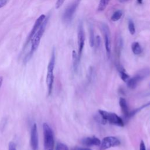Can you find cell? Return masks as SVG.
Wrapping results in <instances>:
<instances>
[{
    "instance_id": "1",
    "label": "cell",
    "mask_w": 150,
    "mask_h": 150,
    "mask_svg": "<svg viewBox=\"0 0 150 150\" xmlns=\"http://www.w3.org/2000/svg\"><path fill=\"white\" fill-rule=\"evenodd\" d=\"M48 20H49V18L46 17L45 19H44V21H43L42 23L41 24L40 26L39 27V28L38 29V30H37L36 33L34 35V36L32 38V39L30 40V42H31L30 50V52L25 56V57L23 59L24 62L26 63L28 61H29V60L32 56L35 51L38 47L39 43H40V39L44 33V32L46 29V27Z\"/></svg>"
},
{
    "instance_id": "2",
    "label": "cell",
    "mask_w": 150,
    "mask_h": 150,
    "mask_svg": "<svg viewBox=\"0 0 150 150\" xmlns=\"http://www.w3.org/2000/svg\"><path fill=\"white\" fill-rule=\"evenodd\" d=\"M55 50L54 49H53L50 59L49 60L48 66H47V72L46 75V84L47 86L48 95H50L53 89V85L54 82V75L53 70L55 65Z\"/></svg>"
},
{
    "instance_id": "3",
    "label": "cell",
    "mask_w": 150,
    "mask_h": 150,
    "mask_svg": "<svg viewBox=\"0 0 150 150\" xmlns=\"http://www.w3.org/2000/svg\"><path fill=\"white\" fill-rule=\"evenodd\" d=\"M150 74V70L148 68H145L139 70L133 77L129 78L126 83L127 86L131 89L135 88L138 84Z\"/></svg>"
},
{
    "instance_id": "4",
    "label": "cell",
    "mask_w": 150,
    "mask_h": 150,
    "mask_svg": "<svg viewBox=\"0 0 150 150\" xmlns=\"http://www.w3.org/2000/svg\"><path fill=\"white\" fill-rule=\"evenodd\" d=\"M43 131L44 136V147L45 150L53 149L54 145V139L52 129L47 123H43Z\"/></svg>"
},
{
    "instance_id": "5",
    "label": "cell",
    "mask_w": 150,
    "mask_h": 150,
    "mask_svg": "<svg viewBox=\"0 0 150 150\" xmlns=\"http://www.w3.org/2000/svg\"><path fill=\"white\" fill-rule=\"evenodd\" d=\"M81 1V0H73V1L67 6L62 15V20L64 23H69L71 21Z\"/></svg>"
},
{
    "instance_id": "6",
    "label": "cell",
    "mask_w": 150,
    "mask_h": 150,
    "mask_svg": "<svg viewBox=\"0 0 150 150\" xmlns=\"http://www.w3.org/2000/svg\"><path fill=\"white\" fill-rule=\"evenodd\" d=\"M98 113L106 121H108L113 125L119 127H123L124 125L123 120L115 113L110 112L101 110H98Z\"/></svg>"
},
{
    "instance_id": "7",
    "label": "cell",
    "mask_w": 150,
    "mask_h": 150,
    "mask_svg": "<svg viewBox=\"0 0 150 150\" xmlns=\"http://www.w3.org/2000/svg\"><path fill=\"white\" fill-rule=\"evenodd\" d=\"M101 29L103 32L104 45L106 50L107 54L108 57L111 55V38H110V30L107 24L103 23H101Z\"/></svg>"
},
{
    "instance_id": "8",
    "label": "cell",
    "mask_w": 150,
    "mask_h": 150,
    "mask_svg": "<svg viewBox=\"0 0 150 150\" xmlns=\"http://www.w3.org/2000/svg\"><path fill=\"white\" fill-rule=\"evenodd\" d=\"M77 42L79 46L78 57L80 60L81 54L84 46L85 42V33L83 28V25L81 22H79L77 28Z\"/></svg>"
},
{
    "instance_id": "9",
    "label": "cell",
    "mask_w": 150,
    "mask_h": 150,
    "mask_svg": "<svg viewBox=\"0 0 150 150\" xmlns=\"http://www.w3.org/2000/svg\"><path fill=\"white\" fill-rule=\"evenodd\" d=\"M120 141L115 137L108 136L104 138L100 144V150H105L120 145Z\"/></svg>"
},
{
    "instance_id": "10",
    "label": "cell",
    "mask_w": 150,
    "mask_h": 150,
    "mask_svg": "<svg viewBox=\"0 0 150 150\" xmlns=\"http://www.w3.org/2000/svg\"><path fill=\"white\" fill-rule=\"evenodd\" d=\"M46 18V16L45 15H41L36 21L34 25H33V27L31 30V32H30L29 35H28V38H27V39H26V41L25 43V46H24V48H26V46L28 45V44H29V42L31 40L32 38H33V36H34V35L36 33V32H37V30H38V29L39 28V27L40 26L41 24L42 23L43 21H44V19H45Z\"/></svg>"
},
{
    "instance_id": "11",
    "label": "cell",
    "mask_w": 150,
    "mask_h": 150,
    "mask_svg": "<svg viewBox=\"0 0 150 150\" xmlns=\"http://www.w3.org/2000/svg\"><path fill=\"white\" fill-rule=\"evenodd\" d=\"M38 133L36 124H33L30 131V145L32 150H38Z\"/></svg>"
},
{
    "instance_id": "12",
    "label": "cell",
    "mask_w": 150,
    "mask_h": 150,
    "mask_svg": "<svg viewBox=\"0 0 150 150\" xmlns=\"http://www.w3.org/2000/svg\"><path fill=\"white\" fill-rule=\"evenodd\" d=\"M82 144L87 146L100 145L101 141L96 137H88L82 139Z\"/></svg>"
},
{
    "instance_id": "13",
    "label": "cell",
    "mask_w": 150,
    "mask_h": 150,
    "mask_svg": "<svg viewBox=\"0 0 150 150\" xmlns=\"http://www.w3.org/2000/svg\"><path fill=\"white\" fill-rule=\"evenodd\" d=\"M119 104L124 116L127 118H128L129 111L128 104L125 99L124 98L121 97L119 100Z\"/></svg>"
},
{
    "instance_id": "14",
    "label": "cell",
    "mask_w": 150,
    "mask_h": 150,
    "mask_svg": "<svg viewBox=\"0 0 150 150\" xmlns=\"http://www.w3.org/2000/svg\"><path fill=\"white\" fill-rule=\"evenodd\" d=\"M117 70L118 71L119 74H120L121 79L127 83L128 81V80L129 79L130 76L127 74V73L126 72L124 68L122 66H121L120 64H117Z\"/></svg>"
},
{
    "instance_id": "15",
    "label": "cell",
    "mask_w": 150,
    "mask_h": 150,
    "mask_svg": "<svg viewBox=\"0 0 150 150\" xmlns=\"http://www.w3.org/2000/svg\"><path fill=\"white\" fill-rule=\"evenodd\" d=\"M72 59H73V67L75 73L78 72L79 70V65L80 63V60L78 57V54H77L75 50L72 52Z\"/></svg>"
},
{
    "instance_id": "16",
    "label": "cell",
    "mask_w": 150,
    "mask_h": 150,
    "mask_svg": "<svg viewBox=\"0 0 150 150\" xmlns=\"http://www.w3.org/2000/svg\"><path fill=\"white\" fill-rule=\"evenodd\" d=\"M131 50L135 55H139L142 52V49L140 44L137 42H134L131 45Z\"/></svg>"
},
{
    "instance_id": "17",
    "label": "cell",
    "mask_w": 150,
    "mask_h": 150,
    "mask_svg": "<svg viewBox=\"0 0 150 150\" xmlns=\"http://www.w3.org/2000/svg\"><path fill=\"white\" fill-rule=\"evenodd\" d=\"M89 43L91 47H94L95 45V39H94V29L92 25L89 26Z\"/></svg>"
},
{
    "instance_id": "18",
    "label": "cell",
    "mask_w": 150,
    "mask_h": 150,
    "mask_svg": "<svg viewBox=\"0 0 150 150\" xmlns=\"http://www.w3.org/2000/svg\"><path fill=\"white\" fill-rule=\"evenodd\" d=\"M150 105V101L146 103L145 104H144L142 105H141V107H139V108H137V109H135L131 111H129V115H128V118H130V117H132L133 116H134L137 113H138V112H139L140 111H141L142 110H143L144 108L148 107Z\"/></svg>"
},
{
    "instance_id": "19",
    "label": "cell",
    "mask_w": 150,
    "mask_h": 150,
    "mask_svg": "<svg viewBox=\"0 0 150 150\" xmlns=\"http://www.w3.org/2000/svg\"><path fill=\"white\" fill-rule=\"evenodd\" d=\"M122 16V11L121 10H117L113 13L111 17V20L114 22L118 21Z\"/></svg>"
},
{
    "instance_id": "20",
    "label": "cell",
    "mask_w": 150,
    "mask_h": 150,
    "mask_svg": "<svg viewBox=\"0 0 150 150\" xmlns=\"http://www.w3.org/2000/svg\"><path fill=\"white\" fill-rule=\"evenodd\" d=\"M109 2H110V0H100L97 10L98 11H104L107 6Z\"/></svg>"
},
{
    "instance_id": "21",
    "label": "cell",
    "mask_w": 150,
    "mask_h": 150,
    "mask_svg": "<svg viewBox=\"0 0 150 150\" xmlns=\"http://www.w3.org/2000/svg\"><path fill=\"white\" fill-rule=\"evenodd\" d=\"M128 28L129 33L131 35H134L135 33V27L134 22L132 21V19H129L128 22Z\"/></svg>"
},
{
    "instance_id": "22",
    "label": "cell",
    "mask_w": 150,
    "mask_h": 150,
    "mask_svg": "<svg viewBox=\"0 0 150 150\" xmlns=\"http://www.w3.org/2000/svg\"><path fill=\"white\" fill-rule=\"evenodd\" d=\"M56 150H69L68 147L64 144L59 142L56 145Z\"/></svg>"
},
{
    "instance_id": "23",
    "label": "cell",
    "mask_w": 150,
    "mask_h": 150,
    "mask_svg": "<svg viewBox=\"0 0 150 150\" xmlns=\"http://www.w3.org/2000/svg\"><path fill=\"white\" fill-rule=\"evenodd\" d=\"M99 114V113H98ZM95 119L97 121H98L99 123H101V124H105L106 123V121L101 117V115L99 114L97 115H96L95 117Z\"/></svg>"
},
{
    "instance_id": "24",
    "label": "cell",
    "mask_w": 150,
    "mask_h": 150,
    "mask_svg": "<svg viewBox=\"0 0 150 150\" xmlns=\"http://www.w3.org/2000/svg\"><path fill=\"white\" fill-rule=\"evenodd\" d=\"M65 0H57L56 3V8L59 9L64 3Z\"/></svg>"
},
{
    "instance_id": "25",
    "label": "cell",
    "mask_w": 150,
    "mask_h": 150,
    "mask_svg": "<svg viewBox=\"0 0 150 150\" xmlns=\"http://www.w3.org/2000/svg\"><path fill=\"white\" fill-rule=\"evenodd\" d=\"M8 150H16V145H15V144L13 142H9V147H8Z\"/></svg>"
},
{
    "instance_id": "26",
    "label": "cell",
    "mask_w": 150,
    "mask_h": 150,
    "mask_svg": "<svg viewBox=\"0 0 150 150\" xmlns=\"http://www.w3.org/2000/svg\"><path fill=\"white\" fill-rule=\"evenodd\" d=\"M9 0H0V8L4 7Z\"/></svg>"
},
{
    "instance_id": "27",
    "label": "cell",
    "mask_w": 150,
    "mask_h": 150,
    "mask_svg": "<svg viewBox=\"0 0 150 150\" xmlns=\"http://www.w3.org/2000/svg\"><path fill=\"white\" fill-rule=\"evenodd\" d=\"M139 150H146L145 145L144 141H141V143H140Z\"/></svg>"
},
{
    "instance_id": "28",
    "label": "cell",
    "mask_w": 150,
    "mask_h": 150,
    "mask_svg": "<svg viewBox=\"0 0 150 150\" xmlns=\"http://www.w3.org/2000/svg\"><path fill=\"white\" fill-rule=\"evenodd\" d=\"M74 150H92L88 148H81V147H77L74 149Z\"/></svg>"
},
{
    "instance_id": "29",
    "label": "cell",
    "mask_w": 150,
    "mask_h": 150,
    "mask_svg": "<svg viewBox=\"0 0 150 150\" xmlns=\"http://www.w3.org/2000/svg\"><path fill=\"white\" fill-rule=\"evenodd\" d=\"M2 81H3V77H0V88L2 84Z\"/></svg>"
},
{
    "instance_id": "30",
    "label": "cell",
    "mask_w": 150,
    "mask_h": 150,
    "mask_svg": "<svg viewBox=\"0 0 150 150\" xmlns=\"http://www.w3.org/2000/svg\"><path fill=\"white\" fill-rule=\"evenodd\" d=\"M129 0H118V1L120 2H121V3H124V2H127Z\"/></svg>"
},
{
    "instance_id": "31",
    "label": "cell",
    "mask_w": 150,
    "mask_h": 150,
    "mask_svg": "<svg viewBox=\"0 0 150 150\" xmlns=\"http://www.w3.org/2000/svg\"><path fill=\"white\" fill-rule=\"evenodd\" d=\"M137 2H138L139 4H142L143 0H137Z\"/></svg>"
},
{
    "instance_id": "32",
    "label": "cell",
    "mask_w": 150,
    "mask_h": 150,
    "mask_svg": "<svg viewBox=\"0 0 150 150\" xmlns=\"http://www.w3.org/2000/svg\"><path fill=\"white\" fill-rule=\"evenodd\" d=\"M51 150H53V149H51Z\"/></svg>"
}]
</instances>
